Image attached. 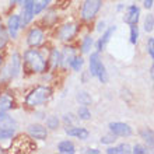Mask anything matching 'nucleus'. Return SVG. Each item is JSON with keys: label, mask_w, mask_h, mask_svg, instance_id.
Segmentation results:
<instances>
[{"label": "nucleus", "mask_w": 154, "mask_h": 154, "mask_svg": "<svg viewBox=\"0 0 154 154\" xmlns=\"http://www.w3.org/2000/svg\"><path fill=\"white\" fill-rule=\"evenodd\" d=\"M23 60H24V65L27 66V69L35 74H42L48 70V60L37 48L27 49L23 53Z\"/></svg>", "instance_id": "obj_1"}, {"label": "nucleus", "mask_w": 154, "mask_h": 154, "mask_svg": "<svg viewBox=\"0 0 154 154\" xmlns=\"http://www.w3.org/2000/svg\"><path fill=\"white\" fill-rule=\"evenodd\" d=\"M52 88L49 85H44V84H39L37 87H34L24 100V104L25 106L28 108H37V106L42 105L45 102H48L52 97Z\"/></svg>", "instance_id": "obj_2"}, {"label": "nucleus", "mask_w": 154, "mask_h": 154, "mask_svg": "<svg viewBox=\"0 0 154 154\" xmlns=\"http://www.w3.org/2000/svg\"><path fill=\"white\" fill-rule=\"evenodd\" d=\"M88 65H90V76L97 77L102 84L108 83V73H106V69H105V66H104V63L101 62L100 52H94L90 55Z\"/></svg>", "instance_id": "obj_3"}, {"label": "nucleus", "mask_w": 154, "mask_h": 154, "mask_svg": "<svg viewBox=\"0 0 154 154\" xmlns=\"http://www.w3.org/2000/svg\"><path fill=\"white\" fill-rule=\"evenodd\" d=\"M102 7V0H84L81 6V18L84 21H91L95 18Z\"/></svg>", "instance_id": "obj_4"}, {"label": "nucleus", "mask_w": 154, "mask_h": 154, "mask_svg": "<svg viewBox=\"0 0 154 154\" xmlns=\"http://www.w3.org/2000/svg\"><path fill=\"white\" fill-rule=\"evenodd\" d=\"M25 38H27L25 41H27V45H28L29 48H38V46H41V45L44 44L45 34L39 27H32V28H29Z\"/></svg>", "instance_id": "obj_5"}, {"label": "nucleus", "mask_w": 154, "mask_h": 154, "mask_svg": "<svg viewBox=\"0 0 154 154\" xmlns=\"http://www.w3.org/2000/svg\"><path fill=\"white\" fill-rule=\"evenodd\" d=\"M21 28L23 27H21L20 14H10L7 18V23H6V29H7L10 39H17Z\"/></svg>", "instance_id": "obj_6"}, {"label": "nucleus", "mask_w": 154, "mask_h": 154, "mask_svg": "<svg viewBox=\"0 0 154 154\" xmlns=\"http://www.w3.org/2000/svg\"><path fill=\"white\" fill-rule=\"evenodd\" d=\"M27 133H28L29 137L34 139V140H46L49 130L45 125L31 123V125H28V128H27Z\"/></svg>", "instance_id": "obj_7"}, {"label": "nucleus", "mask_w": 154, "mask_h": 154, "mask_svg": "<svg viewBox=\"0 0 154 154\" xmlns=\"http://www.w3.org/2000/svg\"><path fill=\"white\" fill-rule=\"evenodd\" d=\"M108 128H109L111 133H114L116 137H129L133 134L132 128L125 122H111Z\"/></svg>", "instance_id": "obj_8"}, {"label": "nucleus", "mask_w": 154, "mask_h": 154, "mask_svg": "<svg viewBox=\"0 0 154 154\" xmlns=\"http://www.w3.org/2000/svg\"><path fill=\"white\" fill-rule=\"evenodd\" d=\"M21 6V13H20V20H21V27L24 28L34 20V10H32V0H24Z\"/></svg>", "instance_id": "obj_9"}, {"label": "nucleus", "mask_w": 154, "mask_h": 154, "mask_svg": "<svg viewBox=\"0 0 154 154\" xmlns=\"http://www.w3.org/2000/svg\"><path fill=\"white\" fill-rule=\"evenodd\" d=\"M21 67H23V55H20L18 52H14L10 57V63L7 65L11 80L18 77V74L21 73Z\"/></svg>", "instance_id": "obj_10"}, {"label": "nucleus", "mask_w": 154, "mask_h": 154, "mask_svg": "<svg viewBox=\"0 0 154 154\" xmlns=\"http://www.w3.org/2000/svg\"><path fill=\"white\" fill-rule=\"evenodd\" d=\"M77 34V25L73 23H67V24H63L57 31V38L62 41V42H69L72 41Z\"/></svg>", "instance_id": "obj_11"}, {"label": "nucleus", "mask_w": 154, "mask_h": 154, "mask_svg": "<svg viewBox=\"0 0 154 154\" xmlns=\"http://www.w3.org/2000/svg\"><path fill=\"white\" fill-rule=\"evenodd\" d=\"M139 18H140V8L136 4H132V6L128 7L125 16H123V23H126V24H129V25H133L139 23Z\"/></svg>", "instance_id": "obj_12"}, {"label": "nucleus", "mask_w": 154, "mask_h": 154, "mask_svg": "<svg viewBox=\"0 0 154 154\" xmlns=\"http://www.w3.org/2000/svg\"><path fill=\"white\" fill-rule=\"evenodd\" d=\"M16 108V100L10 93L0 94V112H8Z\"/></svg>", "instance_id": "obj_13"}, {"label": "nucleus", "mask_w": 154, "mask_h": 154, "mask_svg": "<svg viewBox=\"0 0 154 154\" xmlns=\"http://www.w3.org/2000/svg\"><path fill=\"white\" fill-rule=\"evenodd\" d=\"M66 134L70 137H76L79 140H87L90 136V132L85 128H79V126H69L65 130Z\"/></svg>", "instance_id": "obj_14"}, {"label": "nucleus", "mask_w": 154, "mask_h": 154, "mask_svg": "<svg viewBox=\"0 0 154 154\" xmlns=\"http://www.w3.org/2000/svg\"><path fill=\"white\" fill-rule=\"evenodd\" d=\"M74 56H76L74 48H72V46H65L60 52V66L63 69L70 67V63H72V60L74 59Z\"/></svg>", "instance_id": "obj_15"}, {"label": "nucleus", "mask_w": 154, "mask_h": 154, "mask_svg": "<svg viewBox=\"0 0 154 154\" xmlns=\"http://www.w3.org/2000/svg\"><path fill=\"white\" fill-rule=\"evenodd\" d=\"M116 31V27H109V28L106 29L105 32L102 34V37L100 38V39L97 41V45H95V48H97V52H102L104 49H105V46H106V44L109 42V39H111V37L114 35V32Z\"/></svg>", "instance_id": "obj_16"}, {"label": "nucleus", "mask_w": 154, "mask_h": 154, "mask_svg": "<svg viewBox=\"0 0 154 154\" xmlns=\"http://www.w3.org/2000/svg\"><path fill=\"white\" fill-rule=\"evenodd\" d=\"M57 151L62 154H74L76 153V146L72 140H62L57 143Z\"/></svg>", "instance_id": "obj_17"}, {"label": "nucleus", "mask_w": 154, "mask_h": 154, "mask_svg": "<svg viewBox=\"0 0 154 154\" xmlns=\"http://www.w3.org/2000/svg\"><path fill=\"white\" fill-rule=\"evenodd\" d=\"M46 60H48V67H57V66H60V51L59 49H52L51 52H49V56L46 57Z\"/></svg>", "instance_id": "obj_18"}, {"label": "nucleus", "mask_w": 154, "mask_h": 154, "mask_svg": "<svg viewBox=\"0 0 154 154\" xmlns=\"http://www.w3.org/2000/svg\"><path fill=\"white\" fill-rule=\"evenodd\" d=\"M140 136L147 143V146L150 147L151 150H154V130L149 129V128H144V129L140 130Z\"/></svg>", "instance_id": "obj_19"}, {"label": "nucleus", "mask_w": 154, "mask_h": 154, "mask_svg": "<svg viewBox=\"0 0 154 154\" xmlns=\"http://www.w3.org/2000/svg\"><path fill=\"white\" fill-rule=\"evenodd\" d=\"M52 0H32V10H34V16H38L41 13L46 10L48 6L51 4Z\"/></svg>", "instance_id": "obj_20"}, {"label": "nucleus", "mask_w": 154, "mask_h": 154, "mask_svg": "<svg viewBox=\"0 0 154 154\" xmlns=\"http://www.w3.org/2000/svg\"><path fill=\"white\" fill-rule=\"evenodd\" d=\"M106 153L108 154H128V153H132V147L128 143H122V144H119L116 147H108Z\"/></svg>", "instance_id": "obj_21"}, {"label": "nucleus", "mask_w": 154, "mask_h": 154, "mask_svg": "<svg viewBox=\"0 0 154 154\" xmlns=\"http://www.w3.org/2000/svg\"><path fill=\"white\" fill-rule=\"evenodd\" d=\"M45 126L48 128V130H56L59 129L60 126V119L56 115H49L46 119H45Z\"/></svg>", "instance_id": "obj_22"}, {"label": "nucleus", "mask_w": 154, "mask_h": 154, "mask_svg": "<svg viewBox=\"0 0 154 154\" xmlns=\"http://www.w3.org/2000/svg\"><path fill=\"white\" fill-rule=\"evenodd\" d=\"M76 100L80 105H85V106H88L93 102V98H91V95L87 91H79L76 95Z\"/></svg>", "instance_id": "obj_23"}, {"label": "nucleus", "mask_w": 154, "mask_h": 154, "mask_svg": "<svg viewBox=\"0 0 154 154\" xmlns=\"http://www.w3.org/2000/svg\"><path fill=\"white\" fill-rule=\"evenodd\" d=\"M16 136L14 128H0V142L2 140H11Z\"/></svg>", "instance_id": "obj_24"}, {"label": "nucleus", "mask_w": 154, "mask_h": 154, "mask_svg": "<svg viewBox=\"0 0 154 154\" xmlns=\"http://www.w3.org/2000/svg\"><path fill=\"white\" fill-rule=\"evenodd\" d=\"M77 118L81 119V121H90L91 119V111L88 109V106L81 105L79 109H77Z\"/></svg>", "instance_id": "obj_25"}, {"label": "nucleus", "mask_w": 154, "mask_h": 154, "mask_svg": "<svg viewBox=\"0 0 154 154\" xmlns=\"http://www.w3.org/2000/svg\"><path fill=\"white\" fill-rule=\"evenodd\" d=\"M83 66H84V59H83V56H74V59L72 60V63H70V67L74 70V72H80L81 69H83Z\"/></svg>", "instance_id": "obj_26"}, {"label": "nucleus", "mask_w": 154, "mask_h": 154, "mask_svg": "<svg viewBox=\"0 0 154 154\" xmlns=\"http://www.w3.org/2000/svg\"><path fill=\"white\" fill-rule=\"evenodd\" d=\"M94 44V41L91 37H84L83 38V42H81V53L84 55V53H88L90 52V49H91V46H93Z\"/></svg>", "instance_id": "obj_27"}, {"label": "nucleus", "mask_w": 154, "mask_h": 154, "mask_svg": "<svg viewBox=\"0 0 154 154\" xmlns=\"http://www.w3.org/2000/svg\"><path fill=\"white\" fill-rule=\"evenodd\" d=\"M144 29L146 32H151L154 29V16L153 14H147L144 18Z\"/></svg>", "instance_id": "obj_28"}, {"label": "nucleus", "mask_w": 154, "mask_h": 154, "mask_svg": "<svg viewBox=\"0 0 154 154\" xmlns=\"http://www.w3.org/2000/svg\"><path fill=\"white\" fill-rule=\"evenodd\" d=\"M8 39H10V37H8L7 29H6V27H3V28L0 29V49H4V46L7 45Z\"/></svg>", "instance_id": "obj_29"}, {"label": "nucleus", "mask_w": 154, "mask_h": 154, "mask_svg": "<svg viewBox=\"0 0 154 154\" xmlns=\"http://www.w3.org/2000/svg\"><path fill=\"white\" fill-rule=\"evenodd\" d=\"M137 41H139V27L137 24H133L130 25V42L133 45H136Z\"/></svg>", "instance_id": "obj_30"}, {"label": "nucleus", "mask_w": 154, "mask_h": 154, "mask_svg": "<svg viewBox=\"0 0 154 154\" xmlns=\"http://www.w3.org/2000/svg\"><path fill=\"white\" fill-rule=\"evenodd\" d=\"M116 140V136L114 133L111 134H105V136H102L101 137V143L102 144H111V143H114Z\"/></svg>", "instance_id": "obj_31"}, {"label": "nucleus", "mask_w": 154, "mask_h": 154, "mask_svg": "<svg viewBox=\"0 0 154 154\" xmlns=\"http://www.w3.org/2000/svg\"><path fill=\"white\" fill-rule=\"evenodd\" d=\"M132 153H134V154H146L147 149L144 146H142V144H134V146L132 147Z\"/></svg>", "instance_id": "obj_32"}, {"label": "nucleus", "mask_w": 154, "mask_h": 154, "mask_svg": "<svg viewBox=\"0 0 154 154\" xmlns=\"http://www.w3.org/2000/svg\"><path fill=\"white\" fill-rule=\"evenodd\" d=\"M147 51H149V55L151 56V59L154 60V38H149V41H147Z\"/></svg>", "instance_id": "obj_33"}, {"label": "nucleus", "mask_w": 154, "mask_h": 154, "mask_svg": "<svg viewBox=\"0 0 154 154\" xmlns=\"http://www.w3.org/2000/svg\"><path fill=\"white\" fill-rule=\"evenodd\" d=\"M62 121H63V123H66V125H73L74 123V121H76V118H73V115L72 114H65L63 115V119H62Z\"/></svg>", "instance_id": "obj_34"}, {"label": "nucleus", "mask_w": 154, "mask_h": 154, "mask_svg": "<svg viewBox=\"0 0 154 154\" xmlns=\"http://www.w3.org/2000/svg\"><path fill=\"white\" fill-rule=\"evenodd\" d=\"M153 4H154V0H143V6L146 8H149V10L153 7Z\"/></svg>", "instance_id": "obj_35"}, {"label": "nucleus", "mask_w": 154, "mask_h": 154, "mask_svg": "<svg viewBox=\"0 0 154 154\" xmlns=\"http://www.w3.org/2000/svg\"><path fill=\"white\" fill-rule=\"evenodd\" d=\"M85 153H93V154H100V150H97V149H87V150H85Z\"/></svg>", "instance_id": "obj_36"}, {"label": "nucleus", "mask_w": 154, "mask_h": 154, "mask_svg": "<svg viewBox=\"0 0 154 154\" xmlns=\"http://www.w3.org/2000/svg\"><path fill=\"white\" fill-rule=\"evenodd\" d=\"M24 0H10V4H21Z\"/></svg>", "instance_id": "obj_37"}, {"label": "nucleus", "mask_w": 154, "mask_h": 154, "mask_svg": "<svg viewBox=\"0 0 154 154\" xmlns=\"http://www.w3.org/2000/svg\"><path fill=\"white\" fill-rule=\"evenodd\" d=\"M150 77L154 80V63H153V66H151V69H150Z\"/></svg>", "instance_id": "obj_38"}, {"label": "nucleus", "mask_w": 154, "mask_h": 154, "mask_svg": "<svg viewBox=\"0 0 154 154\" xmlns=\"http://www.w3.org/2000/svg\"><path fill=\"white\" fill-rule=\"evenodd\" d=\"M3 28V18H2V16H0V29Z\"/></svg>", "instance_id": "obj_39"}, {"label": "nucleus", "mask_w": 154, "mask_h": 154, "mask_svg": "<svg viewBox=\"0 0 154 154\" xmlns=\"http://www.w3.org/2000/svg\"><path fill=\"white\" fill-rule=\"evenodd\" d=\"M3 65V56H2V55H0V66Z\"/></svg>", "instance_id": "obj_40"}, {"label": "nucleus", "mask_w": 154, "mask_h": 154, "mask_svg": "<svg viewBox=\"0 0 154 154\" xmlns=\"http://www.w3.org/2000/svg\"><path fill=\"white\" fill-rule=\"evenodd\" d=\"M0 153H4V149L2 146H0Z\"/></svg>", "instance_id": "obj_41"}, {"label": "nucleus", "mask_w": 154, "mask_h": 154, "mask_svg": "<svg viewBox=\"0 0 154 154\" xmlns=\"http://www.w3.org/2000/svg\"><path fill=\"white\" fill-rule=\"evenodd\" d=\"M153 90H154V87H153Z\"/></svg>", "instance_id": "obj_42"}]
</instances>
